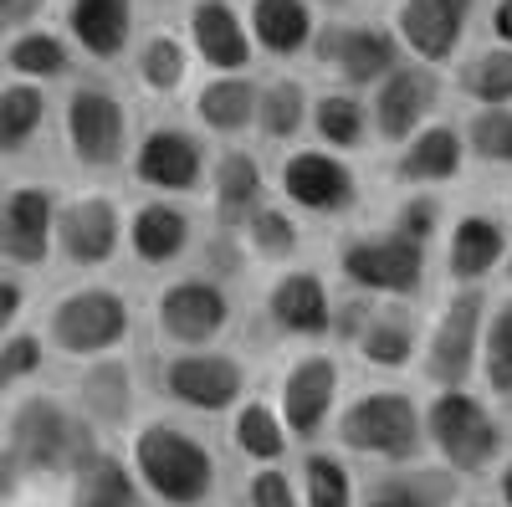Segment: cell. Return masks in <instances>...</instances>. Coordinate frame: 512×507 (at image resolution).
I'll list each match as a JSON object with an SVG mask.
<instances>
[{"label":"cell","mask_w":512,"mask_h":507,"mask_svg":"<svg viewBox=\"0 0 512 507\" xmlns=\"http://www.w3.org/2000/svg\"><path fill=\"white\" fill-rule=\"evenodd\" d=\"M123 461L154 507H210V497L221 492V461L210 441L169 415L139 420L128 431Z\"/></svg>","instance_id":"1"},{"label":"cell","mask_w":512,"mask_h":507,"mask_svg":"<svg viewBox=\"0 0 512 507\" xmlns=\"http://www.w3.org/2000/svg\"><path fill=\"white\" fill-rule=\"evenodd\" d=\"M0 441L16 456L26 482H62L88 456L103 451V436L93 420L52 390H31V395L11 400L6 405V436Z\"/></svg>","instance_id":"2"},{"label":"cell","mask_w":512,"mask_h":507,"mask_svg":"<svg viewBox=\"0 0 512 507\" xmlns=\"http://www.w3.org/2000/svg\"><path fill=\"white\" fill-rule=\"evenodd\" d=\"M333 441L349 456L405 467V461H415L425 451L420 405L405 390H364L344 410H333Z\"/></svg>","instance_id":"3"},{"label":"cell","mask_w":512,"mask_h":507,"mask_svg":"<svg viewBox=\"0 0 512 507\" xmlns=\"http://www.w3.org/2000/svg\"><path fill=\"white\" fill-rule=\"evenodd\" d=\"M134 333V308L118 287H77L67 298H57L47 308V323H41V338H47V354L62 359H103L118 354Z\"/></svg>","instance_id":"4"},{"label":"cell","mask_w":512,"mask_h":507,"mask_svg":"<svg viewBox=\"0 0 512 507\" xmlns=\"http://www.w3.org/2000/svg\"><path fill=\"white\" fill-rule=\"evenodd\" d=\"M420 426H425V446L456 477H477L502 456V426L466 385L436 390V400L420 410Z\"/></svg>","instance_id":"5"},{"label":"cell","mask_w":512,"mask_h":507,"mask_svg":"<svg viewBox=\"0 0 512 507\" xmlns=\"http://www.w3.org/2000/svg\"><path fill=\"white\" fill-rule=\"evenodd\" d=\"M62 139L77 169L88 175H108L134 149V129H128V103L103 88V82H77L62 103Z\"/></svg>","instance_id":"6"},{"label":"cell","mask_w":512,"mask_h":507,"mask_svg":"<svg viewBox=\"0 0 512 507\" xmlns=\"http://www.w3.org/2000/svg\"><path fill=\"white\" fill-rule=\"evenodd\" d=\"M159 390L169 405H180L190 415H226L246 400V364L226 354L221 344L175 349L159 364Z\"/></svg>","instance_id":"7"},{"label":"cell","mask_w":512,"mask_h":507,"mask_svg":"<svg viewBox=\"0 0 512 507\" xmlns=\"http://www.w3.org/2000/svg\"><path fill=\"white\" fill-rule=\"evenodd\" d=\"M154 328L169 349H210L221 344V333L231 328V292L221 277L190 272L159 287L154 298Z\"/></svg>","instance_id":"8"},{"label":"cell","mask_w":512,"mask_h":507,"mask_svg":"<svg viewBox=\"0 0 512 507\" xmlns=\"http://www.w3.org/2000/svg\"><path fill=\"white\" fill-rule=\"evenodd\" d=\"M123 210L108 190H82L57 200L52 216V251L77 272H103L123 251Z\"/></svg>","instance_id":"9"},{"label":"cell","mask_w":512,"mask_h":507,"mask_svg":"<svg viewBox=\"0 0 512 507\" xmlns=\"http://www.w3.org/2000/svg\"><path fill=\"white\" fill-rule=\"evenodd\" d=\"M128 169H134V180L164 200H185L195 190H205L210 180V149L200 134L180 129V123H154V129L139 134V144L128 149Z\"/></svg>","instance_id":"10"},{"label":"cell","mask_w":512,"mask_h":507,"mask_svg":"<svg viewBox=\"0 0 512 507\" xmlns=\"http://www.w3.org/2000/svg\"><path fill=\"white\" fill-rule=\"evenodd\" d=\"M277 415L292 436V446L303 441L313 446L328 426H333V410H338V359L333 354H297L282 379H277Z\"/></svg>","instance_id":"11"},{"label":"cell","mask_w":512,"mask_h":507,"mask_svg":"<svg viewBox=\"0 0 512 507\" xmlns=\"http://www.w3.org/2000/svg\"><path fill=\"white\" fill-rule=\"evenodd\" d=\"M338 272H344L359 292L379 298V292H410L425 272V241L405 236V231H379V236H354L338 257Z\"/></svg>","instance_id":"12"},{"label":"cell","mask_w":512,"mask_h":507,"mask_svg":"<svg viewBox=\"0 0 512 507\" xmlns=\"http://www.w3.org/2000/svg\"><path fill=\"white\" fill-rule=\"evenodd\" d=\"M277 190L287 205L308 210V216H344L359 200L354 169L333 149H292L277 164Z\"/></svg>","instance_id":"13"},{"label":"cell","mask_w":512,"mask_h":507,"mask_svg":"<svg viewBox=\"0 0 512 507\" xmlns=\"http://www.w3.org/2000/svg\"><path fill=\"white\" fill-rule=\"evenodd\" d=\"M52 216H57V195L47 185H11L0 190V262L11 267H47L52 257Z\"/></svg>","instance_id":"14"},{"label":"cell","mask_w":512,"mask_h":507,"mask_svg":"<svg viewBox=\"0 0 512 507\" xmlns=\"http://www.w3.org/2000/svg\"><path fill=\"white\" fill-rule=\"evenodd\" d=\"M180 36L205 72H251V62H256L246 11H236L231 0H190Z\"/></svg>","instance_id":"15"},{"label":"cell","mask_w":512,"mask_h":507,"mask_svg":"<svg viewBox=\"0 0 512 507\" xmlns=\"http://www.w3.org/2000/svg\"><path fill=\"white\" fill-rule=\"evenodd\" d=\"M477 354H482V298L477 292H456L431 328V344H425V379L436 390H456L466 385Z\"/></svg>","instance_id":"16"},{"label":"cell","mask_w":512,"mask_h":507,"mask_svg":"<svg viewBox=\"0 0 512 507\" xmlns=\"http://www.w3.org/2000/svg\"><path fill=\"white\" fill-rule=\"evenodd\" d=\"M308 52H318V62L349 88H374L390 67H400L395 36L379 26H328L323 36H313Z\"/></svg>","instance_id":"17"},{"label":"cell","mask_w":512,"mask_h":507,"mask_svg":"<svg viewBox=\"0 0 512 507\" xmlns=\"http://www.w3.org/2000/svg\"><path fill=\"white\" fill-rule=\"evenodd\" d=\"M72 405L82 410L98 426V436H118V431H134V410H139V379L118 354L88 359V369L77 374V390Z\"/></svg>","instance_id":"18"},{"label":"cell","mask_w":512,"mask_h":507,"mask_svg":"<svg viewBox=\"0 0 512 507\" xmlns=\"http://www.w3.org/2000/svg\"><path fill=\"white\" fill-rule=\"evenodd\" d=\"M123 246L134 251V262H144L154 272L159 267H175L185 251L195 246V221H190L185 205L154 195V200H144L134 216L123 221Z\"/></svg>","instance_id":"19"},{"label":"cell","mask_w":512,"mask_h":507,"mask_svg":"<svg viewBox=\"0 0 512 507\" xmlns=\"http://www.w3.org/2000/svg\"><path fill=\"white\" fill-rule=\"evenodd\" d=\"M436 108V77L425 67H390L379 82H374V103H369V123L379 129V139L390 144H405L420 118Z\"/></svg>","instance_id":"20"},{"label":"cell","mask_w":512,"mask_h":507,"mask_svg":"<svg viewBox=\"0 0 512 507\" xmlns=\"http://www.w3.org/2000/svg\"><path fill=\"white\" fill-rule=\"evenodd\" d=\"M328 318H333V292L318 272L287 267L267 287V323L282 338H328Z\"/></svg>","instance_id":"21"},{"label":"cell","mask_w":512,"mask_h":507,"mask_svg":"<svg viewBox=\"0 0 512 507\" xmlns=\"http://www.w3.org/2000/svg\"><path fill=\"white\" fill-rule=\"evenodd\" d=\"M72 47L88 62H118L134 47V0H67V31Z\"/></svg>","instance_id":"22"},{"label":"cell","mask_w":512,"mask_h":507,"mask_svg":"<svg viewBox=\"0 0 512 507\" xmlns=\"http://www.w3.org/2000/svg\"><path fill=\"white\" fill-rule=\"evenodd\" d=\"M246 31H251V47L262 57L297 62L318 36L313 0H246Z\"/></svg>","instance_id":"23"},{"label":"cell","mask_w":512,"mask_h":507,"mask_svg":"<svg viewBox=\"0 0 512 507\" xmlns=\"http://www.w3.org/2000/svg\"><path fill=\"white\" fill-rule=\"evenodd\" d=\"M472 16V0H405L395 16V36L420 62H446Z\"/></svg>","instance_id":"24"},{"label":"cell","mask_w":512,"mask_h":507,"mask_svg":"<svg viewBox=\"0 0 512 507\" xmlns=\"http://www.w3.org/2000/svg\"><path fill=\"white\" fill-rule=\"evenodd\" d=\"M226 436H231V451L246 461V467H282L292 456V436L282 426V415L272 400L262 395H246L236 410H226Z\"/></svg>","instance_id":"25"},{"label":"cell","mask_w":512,"mask_h":507,"mask_svg":"<svg viewBox=\"0 0 512 507\" xmlns=\"http://www.w3.org/2000/svg\"><path fill=\"white\" fill-rule=\"evenodd\" d=\"M205 185H210V195H216V221H221V231H241V221L267 200V175H262V164H256L251 149H226V154H216Z\"/></svg>","instance_id":"26"},{"label":"cell","mask_w":512,"mask_h":507,"mask_svg":"<svg viewBox=\"0 0 512 507\" xmlns=\"http://www.w3.org/2000/svg\"><path fill=\"white\" fill-rule=\"evenodd\" d=\"M256 82L251 72H210V82L195 93V118L205 134L216 139H241L256 123Z\"/></svg>","instance_id":"27"},{"label":"cell","mask_w":512,"mask_h":507,"mask_svg":"<svg viewBox=\"0 0 512 507\" xmlns=\"http://www.w3.org/2000/svg\"><path fill=\"white\" fill-rule=\"evenodd\" d=\"M67 482V507H144V492L128 472V461L118 451H98L88 456Z\"/></svg>","instance_id":"28"},{"label":"cell","mask_w":512,"mask_h":507,"mask_svg":"<svg viewBox=\"0 0 512 507\" xmlns=\"http://www.w3.org/2000/svg\"><path fill=\"white\" fill-rule=\"evenodd\" d=\"M359 507H456V472L405 461V467H390L384 477H374Z\"/></svg>","instance_id":"29"},{"label":"cell","mask_w":512,"mask_h":507,"mask_svg":"<svg viewBox=\"0 0 512 507\" xmlns=\"http://www.w3.org/2000/svg\"><path fill=\"white\" fill-rule=\"evenodd\" d=\"M0 62L21 82H52V77L72 72V41L62 31H47V26H21V31H11Z\"/></svg>","instance_id":"30"},{"label":"cell","mask_w":512,"mask_h":507,"mask_svg":"<svg viewBox=\"0 0 512 507\" xmlns=\"http://www.w3.org/2000/svg\"><path fill=\"white\" fill-rule=\"evenodd\" d=\"M47 129V88L41 82H0V159L26 154Z\"/></svg>","instance_id":"31"},{"label":"cell","mask_w":512,"mask_h":507,"mask_svg":"<svg viewBox=\"0 0 512 507\" xmlns=\"http://www.w3.org/2000/svg\"><path fill=\"white\" fill-rule=\"evenodd\" d=\"M308 108H313V98L297 77H267L262 88H256V123L251 129L272 144H292L308 129Z\"/></svg>","instance_id":"32"},{"label":"cell","mask_w":512,"mask_h":507,"mask_svg":"<svg viewBox=\"0 0 512 507\" xmlns=\"http://www.w3.org/2000/svg\"><path fill=\"white\" fill-rule=\"evenodd\" d=\"M190 47L180 31H149L134 52V72H139V88L154 98H175L185 82H190Z\"/></svg>","instance_id":"33"},{"label":"cell","mask_w":512,"mask_h":507,"mask_svg":"<svg viewBox=\"0 0 512 507\" xmlns=\"http://www.w3.org/2000/svg\"><path fill=\"white\" fill-rule=\"evenodd\" d=\"M461 169V134L456 129H415L405 139V154H400V180L410 185H441Z\"/></svg>","instance_id":"34"},{"label":"cell","mask_w":512,"mask_h":507,"mask_svg":"<svg viewBox=\"0 0 512 507\" xmlns=\"http://www.w3.org/2000/svg\"><path fill=\"white\" fill-rule=\"evenodd\" d=\"M297 477V497L303 507H359V487L354 472L338 451H308L303 467L292 472Z\"/></svg>","instance_id":"35"},{"label":"cell","mask_w":512,"mask_h":507,"mask_svg":"<svg viewBox=\"0 0 512 507\" xmlns=\"http://www.w3.org/2000/svg\"><path fill=\"white\" fill-rule=\"evenodd\" d=\"M502 251H507V236H502L497 221L466 216V221L451 231V257H446V267H451L456 282H477V277H487V272L502 262Z\"/></svg>","instance_id":"36"},{"label":"cell","mask_w":512,"mask_h":507,"mask_svg":"<svg viewBox=\"0 0 512 507\" xmlns=\"http://www.w3.org/2000/svg\"><path fill=\"white\" fill-rule=\"evenodd\" d=\"M308 129H313L318 144L333 149V154L359 149L364 134H369V108H364L354 93H323V98H313V108H308Z\"/></svg>","instance_id":"37"},{"label":"cell","mask_w":512,"mask_h":507,"mask_svg":"<svg viewBox=\"0 0 512 507\" xmlns=\"http://www.w3.org/2000/svg\"><path fill=\"white\" fill-rule=\"evenodd\" d=\"M241 241H246V257H256V262H292L297 257V221H292V210L262 200L241 221Z\"/></svg>","instance_id":"38"},{"label":"cell","mask_w":512,"mask_h":507,"mask_svg":"<svg viewBox=\"0 0 512 507\" xmlns=\"http://www.w3.org/2000/svg\"><path fill=\"white\" fill-rule=\"evenodd\" d=\"M354 349H359V359L374 364V369H405V364L415 359V328H410L405 313H379V308H374V318H369L364 333L354 338Z\"/></svg>","instance_id":"39"},{"label":"cell","mask_w":512,"mask_h":507,"mask_svg":"<svg viewBox=\"0 0 512 507\" xmlns=\"http://www.w3.org/2000/svg\"><path fill=\"white\" fill-rule=\"evenodd\" d=\"M461 88L472 93L482 108H507L512 103V47H492L477 62H466Z\"/></svg>","instance_id":"40"},{"label":"cell","mask_w":512,"mask_h":507,"mask_svg":"<svg viewBox=\"0 0 512 507\" xmlns=\"http://www.w3.org/2000/svg\"><path fill=\"white\" fill-rule=\"evenodd\" d=\"M482 374L492 395H512V298L492 313V323H482Z\"/></svg>","instance_id":"41"},{"label":"cell","mask_w":512,"mask_h":507,"mask_svg":"<svg viewBox=\"0 0 512 507\" xmlns=\"http://www.w3.org/2000/svg\"><path fill=\"white\" fill-rule=\"evenodd\" d=\"M41 369H47V338L41 333H26V328H11L6 338H0V390H16L26 385V379H36Z\"/></svg>","instance_id":"42"},{"label":"cell","mask_w":512,"mask_h":507,"mask_svg":"<svg viewBox=\"0 0 512 507\" xmlns=\"http://www.w3.org/2000/svg\"><path fill=\"white\" fill-rule=\"evenodd\" d=\"M241 507H303L297 497V477L282 467H251L246 482H241Z\"/></svg>","instance_id":"43"},{"label":"cell","mask_w":512,"mask_h":507,"mask_svg":"<svg viewBox=\"0 0 512 507\" xmlns=\"http://www.w3.org/2000/svg\"><path fill=\"white\" fill-rule=\"evenodd\" d=\"M466 139L472 149L492 164H512V108H482L472 123H466Z\"/></svg>","instance_id":"44"},{"label":"cell","mask_w":512,"mask_h":507,"mask_svg":"<svg viewBox=\"0 0 512 507\" xmlns=\"http://www.w3.org/2000/svg\"><path fill=\"white\" fill-rule=\"evenodd\" d=\"M374 318V303H369V292L364 298H349V303H333V318H328V333H338L344 344H354V338L364 333V323Z\"/></svg>","instance_id":"45"},{"label":"cell","mask_w":512,"mask_h":507,"mask_svg":"<svg viewBox=\"0 0 512 507\" xmlns=\"http://www.w3.org/2000/svg\"><path fill=\"white\" fill-rule=\"evenodd\" d=\"M21 313H26V287L16 277H0V338L21 323Z\"/></svg>","instance_id":"46"},{"label":"cell","mask_w":512,"mask_h":507,"mask_svg":"<svg viewBox=\"0 0 512 507\" xmlns=\"http://www.w3.org/2000/svg\"><path fill=\"white\" fill-rule=\"evenodd\" d=\"M41 6H47V0H0V36L31 26L41 16Z\"/></svg>","instance_id":"47"},{"label":"cell","mask_w":512,"mask_h":507,"mask_svg":"<svg viewBox=\"0 0 512 507\" xmlns=\"http://www.w3.org/2000/svg\"><path fill=\"white\" fill-rule=\"evenodd\" d=\"M431 226H436V205H431V200H410V205H405V216H400V226H395V231H405V236H415V241H425V236H431Z\"/></svg>","instance_id":"48"},{"label":"cell","mask_w":512,"mask_h":507,"mask_svg":"<svg viewBox=\"0 0 512 507\" xmlns=\"http://www.w3.org/2000/svg\"><path fill=\"white\" fill-rule=\"evenodd\" d=\"M21 487H26V472L16 467V456L6 451V441H0V507H11L21 497Z\"/></svg>","instance_id":"49"},{"label":"cell","mask_w":512,"mask_h":507,"mask_svg":"<svg viewBox=\"0 0 512 507\" xmlns=\"http://www.w3.org/2000/svg\"><path fill=\"white\" fill-rule=\"evenodd\" d=\"M497 502L512 507V456L502 461V472H497Z\"/></svg>","instance_id":"50"},{"label":"cell","mask_w":512,"mask_h":507,"mask_svg":"<svg viewBox=\"0 0 512 507\" xmlns=\"http://www.w3.org/2000/svg\"><path fill=\"white\" fill-rule=\"evenodd\" d=\"M492 26H497V36H502V41H512V0H502V6H497Z\"/></svg>","instance_id":"51"},{"label":"cell","mask_w":512,"mask_h":507,"mask_svg":"<svg viewBox=\"0 0 512 507\" xmlns=\"http://www.w3.org/2000/svg\"><path fill=\"white\" fill-rule=\"evenodd\" d=\"M0 190H6V185H0Z\"/></svg>","instance_id":"52"}]
</instances>
